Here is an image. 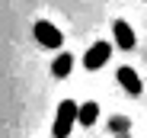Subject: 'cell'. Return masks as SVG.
I'll list each match as a JSON object with an SVG mask.
<instances>
[{
	"instance_id": "obj_8",
	"label": "cell",
	"mask_w": 147,
	"mask_h": 138,
	"mask_svg": "<svg viewBox=\"0 0 147 138\" xmlns=\"http://www.w3.org/2000/svg\"><path fill=\"white\" fill-rule=\"evenodd\" d=\"M128 116H112V132H128Z\"/></svg>"
},
{
	"instance_id": "obj_7",
	"label": "cell",
	"mask_w": 147,
	"mask_h": 138,
	"mask_svg": "<svg viewBox=\"0 0 147 138\" xmlns=\"http://www.w3.org/2000/svg\"><path fill=\"white\" fill-rule=\"evenodd\" d=\"M96 119H99V106H96L93 100L90 103H77V122L80 125H93Z\"/></svg>"
},
{
	"instance_id": "obj_6",
	"label": "cell",
	"mask_w": 147,
	"mask_h": 138,
	"mask_svg": "<svg viewBox=\"0 0 147 138\" xmlns=\"http://www.w3.org/2000/svg\"><path fill=\"white\" fill-rule=\"evenodd\" d=\"M70 71H74V55H70V52H61V55L51 61V74H55L58 80H64Z\"/></svg>"
},
{
	"instance_id": "obj_3",
	"label": "cell",
	"mask_w": 147,
	"mask_h": 138,
	"mask_svg": "<svg viewBox=\"0 0 147 138\" xmlns=\"http://www.w3.org/2000/svg\"><path fill=\"white\" fill-rule=\"evenodd\" d=\"M109 55H112V45L109 42H96L93 48L83 55V67H86V71H99V67L109 61Z\"/></svg>"
},
{
	"instance_id": "obj_5",
	"label": "cell",
	"mask_w": 147,
	"mask_h": 138,
	"mask_svg": "<svg viewBox=\"0 0 147 138\" xmlns=\"http://www.w3.org/2000/svg\"><path fill=\"white\" fill-rule=\"evenodd\" d=\"M115 74H118V84L125 87L131 97H138L141 90H144V84H141V77H138V71H134V67H118Z\"/></svg>"
},
{
	"instance_id": "obj_1",
	"label": "cell",
	"mask_w": 147,
	"mask_h": 138,
	"mask_svg": "<svg viewBox=\"0 0 147 138\" xmlns=\"http://www.w3.org/2000/svg\"><path fill=\"white\" fill-rule=\"evenodd\" d=\"M74 125H77V103H74V100H64V103L58 106V116H55L51 135H55V138H67Z\"/></svg>"
},
{
	"instance_id": "obj_4",
	"label": "cell",
	"mask_w": 147,
	"mask_h": 138,
	"mask_svg": "<svg viewBox=\"0 0 147 138\" xmlns=\"http://www.w3.org/2000/svg\"><path fill=\"white\" fill-rule=\"evenodd\" d=\"M112 35H115V45H118L121 52H131L134 48V29L128 26L125 19H115L112 22Z\"/></svg>"
},
{
	"instance_id": "obj_2",
	"label": "cell",
	"mask_w": 147,
	"mask_h": 138,
	"mask_svg": "<svg viewBox=\"0 0 147 138\" xmlns=\"http://www.w3.org/2000/svg\"><path fill=\"white\" fill-rule=\"evenodd\" d=\"M32 32H35V42L42 45V48H61V45H64L61 29L55 26V22H48V19H38Z\"/></svg>"
}]
</instances>
